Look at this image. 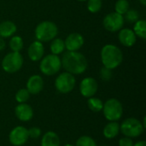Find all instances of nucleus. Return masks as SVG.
<instances>
[{
	"label": "nucleus",
	"instance_id": "1",
	"mask_svg": "<svg viewBox=\"0 0 146 146\" xmlns=\"http://www.w3.org/2000/svg\"><path fill=\"white\" fill-rule=\"evenodd\" d=\"M62 67L66 72L72 74H83L88 66L86 56L79 51H67L61 59Z\"/></svg>",
	"mask_w": 146,
	"mask_h": 146
},
{
	"label": "nucleus",
	"instance_id": "2",
	"mask_svg": "<svg viewBox=\"0 0 146 146\" xmlns=\"http://www.w3.org/2000/svg\"><path fill=\"white\" fill-rule=\"evenodd\" d=\"M101 61L104 67L113 70L122 62L123 53L116 45L106 44L101 50Z\"/></svg>",
	"mask_w": 146,
	"mask_h": 146
},
{
	"label": "nucleus",
	"instance_id": "3",
	"mask_svg": "<svg viewBox=\"0 0 146 146\" xmlns=\"http://www.w3.org/2000/svg\"><path fill=\"white\" fill-rule=\"evenodd\" d=\"M58 33V27L56 23L50 21L40 22L35 28V37L38 41L42 43L49 42L54 39Z\"/></svg>",
	"mask_w": 146,
	"mask_h": 146
},
{
	"label": "nucleus",
	"instance_id": "4",
	"mask_svg": "<svg viewBox=\"0 0 146 146\" xmlns=\"http://www.w3.org/2000/svg\"><path fill=\"white\" fill-rule=\"evenodd\" d=\"M145 127L142 125V122L134 117H130L124 120L121 124H120V132L125 136L131 139L138 138L145 131Z\"/></svg>",
	"mask_w": 146,
	"mask_h": 146
},
{
	"label": "nucleus",
	"instance_id": "5",
	"mask_svg": "<svg viewBox=\"0 0 146 146\" xmlns=\"http://www.w3.org/2000/svg\"><path fill=\"white\" fill-rule=\"evenodd\" d=\"M103 113L109 121H118L123 115V106L116 98H110L104 103Z\"/></svg>",
	"mask_w": 146,
	"mask_h": 146
},
{
	"label": "nucleus",
	"instance_id": "6",
	"mask_svg": "<svg viewBox=\"0 0 146 146\" xmlns=\"http://www.w3.org/2000/svg\"><path fill=\"white\" fill-rule=\"evenodd\" d=\"M62 68L61 58L53 54H49L40 60L39 69L46 76H51L57 74Z\"/></svg>",
	"mask_w": 146,
	"mask_h": 146
},
{
	"label": "nucleus",
	"instance_id": "7",
	"mask_svg": "<svg viewBox=\"0 0 146 146\" xmlns=\"http://www.w3.org/2000/svg\"><path fill=\"white\" fill-rule=\"evenodd\" d=\"M23 65V57L20 52H9L5 55L2 61L3 69L9 74L18 72Z\"/></svg>",
	"mask_w": 146,
	"mask_h": 146
},
{
	"label": "nucleus",
	"instance_id": "8",
	"mask_svg": "<svg viewBox=\"0 0 146 146\" xmlns=\"http://www.w3.org/2000/svg\"><path fill=\"white\" fill-rule=\"evenodd\" d=\"M76 84V80L74 74L63 72L60 74L55 80V87L57 92L62 94L71 92Z\"/></svg>",
	"mask_w": 146,
	"mask_h": 146
},
{
	"label": "nucleus",
	"instance_id": "9",
	"mask_svg": "<svg viewBox=\"0 0 146 146\" xmlns=\"http://www.w3.org/2000/svg\"><path fill=\"white\" fill-rule=\"evenodd\" d=\"M125 23L124 16L116 13V12H112L108 14L103 21V25L104 27L109 31V32H118L120 31Z\"/></svg>",
	"mask_w": 146,
	"mask_h": 146
},
{
	"label": "nucleus",
	"instance_id": "10",
	"mask_svg": "<svg viewBox=\"0 0 146 146\" xmlns=\"http://www.w3.org/2000/svg\"><path fill=\"white\" fill-rule=\"evenodd\" d=\"M28 139V130L22 126L14 127L9 134V140L14 146H22L27 142Z\"/></svg>",
	"mask_w": 146,
	"mask_h": 146
},
{
	"label": "nucleus",
	"instance_id": "11",
	"mask_svg": "<svg viewBox=\"0 0 146 146\" xmlns=\"http://www.w3.org/2000/svg\"><path fill=\"white\" fill-rule=\"evenodd\" d=\"M98 90V81L92 77H86L83 79L80 84V92L86 98L93 97Z\"/></svg>",
	"mask_w": 146,
	"mask_h": 146
},
{
	"label": "nucleus",
	"instance_id": "12",
	"mask_svg": "<svg viewBox=\"0 0 146 146\" xmlns=\"http://www.w3.org/2000/svg\"><path fill=\"white\" fill-rule=\"evenodd\" d=\"M85 40L83 36L79 33H70L65 39V49L68 51H78L84 44Z\"/></svg>",
	"mask_w": 146,
	"mask_h": 146
},
{
	"label": "nucleus",
	"instance_id": "13",
	"mask_svg": "<svg viewBox=\"0 0 146 146\" xmlns=\"http://www.w3.org/2000/svg\"><path fill=\"white\" fill-rule=\"evenodd\" d=\"M15 115L18 120L23 122L29 121L33 119V108L24 103V104H19L15 108Z\"/></svg>",
	"mask_w": 146,
	"mask_h": 146
},
{
	"label": "nucleus",
	"instance_id": "14",
	"mask_svg": "<svg viewBox=\"0 0 146 146\" xmlns=\"http://www.w3.org/2000/svg\"><path fill=\"white\" fill-rule=\"evenodd\" d=\"M44 54V47L42 42L33 41L27 49V55L31 61L38 62L40 61Z\"/></svg>",
	"mask_w": 146,
	"mask_h": 146
},
{
	"label": "nucleus",
	"instance_id": "15",
	"mask_svg": "<svg viewBox=\"0 0 146 146\" xmlns=\"http://www.w3.org/2000/svg\"><path fill=\"white\" fill-rule=\"evenodd\" d=\"M44 80L38 74L32 75L27 82V90L29 92L30 94L36 95L42 92L44 89Z\"/></svg>",
	"mask_w": 146,
	"mask_h": 146
},
{
	"label": "nucleus",
	"instance_id": "16",
	"mask_svg": "<svg viewBox=\"0 0 146 146\" xmlns=\"http://www.w3.org/2000/svg\"><path fill=\"white\" fill-rule=\"evenodd\" d=\"M120 43L125 47H132L137 41V36L135 35L133 29L121 28L118 34Z\"/></svg>",
	"mask_w": 146,
	"mask_h": 146
},
{
	"label": "nucleus",
	"instance_id": "17",
	"mask_svg": "<svg viewBox=\"0 0 146 146\" xmlns=\"http://www.w3.org/2000/svg\"><path fill=\"white\" fill-rule=\"evenodd\" d=\"M17 27L11 21H4L0 23V37L9 38L16 33Z\"/></svg>",
	"mask_w": 146,
	"mask_h": 146
},
{
	"label": "nucleus",
	"instance_id": "18",
	"mask_svg": "<svg viewBox=\"0 0 146 146\" xmlns=\"http://www.w3.org/2000/svg\"><path fill=\"white\" fill-rule=\"evenodd\" d=\"M60 138L56 133L53 131L46 132L41 139V146H60Z\"/></svg>",
	"mask_w": 146,
	"mask_h": 146
},
{
	"label": "nucleus",
	"instance_id": "19",
	"mask_svg": "<svg viewBox=\"0 0 146 146\" xmlns=\"http://www.w3.org/2000/svg\"><path fill=\"white\" fill-rule=\"evenodd\" d=\"M120 133V124L118 121H110L103 130L104 136L108 139H115Z\"/></svg>",
	"mask_w": 146,
	"mask_h": 146
},
{
	"label": "nucleus",
	"instance_id": "20",
	"mask_svg": "<svg viewBox=\"0 0 146 146\" xmlns=\"http://www.w3.org/2000/svg\"><path fill=\"white\" fill-rule=\"evenodd\" d=\"M50 50L51 54H53V55L58 56V55L63 53V51L65 50L64 40H62V38H55L50 42Z\"/></svg>",
	"mask_w": 146,
	"mask_h": 146
},
{
	"label": "nucleus",
	"instance_id": "21",
	"mask_svg": "<svg viewBox=\"0 0 146 146\" xmlns=\"http://www.w3.org/2000/svg\"><path fill=\"white\" fill-rule=\"evenodd\" d=\"M135 35L142 39H145L146 38V21L143 19H139L134 23L133 30Z\"/></svg>",
	"mask_w": 146,
	"mask_h": 146
},
{
	"label": "nucleus",
	"instance_id": "22",
	"mask_svg": "<svg viewBox=\"0 0 146 146\" xmlns=\"http://www.w3.org/2000/svg\"><path fill=\"white\" fill-rule=\"evenodd\" d=\"M87 106L92 111L95 113H98L103 110L104 102L98 98L92 97V98H89L87 100Z\"/></svg>",
	"mask_w": 146,
	"mask_h": 146
},
{
	"label": "nucleus",
	"instance_id": "23",
	"mask_svg": "<svg viewBox=\"0 0 146 146\" xmlns=\"http://www.w3.org/2000/svg\"><path fill=\"white\" fill-rule=\"evenodd\" d=\"M9 48L11 49L12 51H15V52H20L22 48H23V39L20 36H12L10 40H9Z\"/></svg>",
	"mask_w": 146,
	"mask_h": 146
},
{
	"label": "nucleus",
	"instance_id": "24",
	"mask_svg": "<svg viewBox=\"0 0 146 146\" xmlns=\"http://www.w3.org/2000/svg\"><path fill=\"white\" fill-rule=\"evenodd\" d=\"M129 7H130V4L127 0H117L115 4V12L121 15H124L127 12V10L129 9Z\"/></svg>",
	"mask_w": 146,
	"mask_h": 146
},
{
	"label": "nucleus",
	"instance_id": "25",
	"mask_svg": "<svg viewBox=\"0 0 146 146\" xmlns=\"http://www.w3.org/2000/svg\"><path fill=\"white\" fill-rule=\"evenodd\" d=\"M75 146H98V145L92 137L84 135L77 139Z\"/></svg>",
	"mask_w": 146,
	"mask_h": 146
},
{
	"label": "nucleus",
	"instance_id": "26",
	"mask_svg": "<svg viewBox=\"0 0 146 146\" xmlns=\"http://www.w3.org/2000/svg\"><path fill=\"white\" fill-rule=\"evenodd\" d=\"M30 93L27 90V88H22V89H20L16 94H15V100L17 103L19 104H24V103H27L30 98Z\"/></svg>",
	"mask_w": 146,
	"mask_h": 146
},
{
	"label": "nucleus",
	"instance_id": "27",
	"mask_svg": "<svg viewBox=\"0 0 146 146\" xmlns=\"http://www.w3.org/2000/svg\"><path fill=\"white\" fill-rule=\"evenodd\" d=\"M102 0H87V9L91 13H98L102 9Z\"/></svg>",
	"mask_w": 146,
	"mask_h": 146
},
{
	"label": "nucleus",
	"instance_id": "28",
	"mask_svg": "<svg viewBox=\"0 0 146 146\" xmlns=\"http://www.w3.org/2000/svg\"><path fill=\"white\" fill-rule=\"evenodd\" d=\"M124 20L132 24L135 23L137 21L139 20V14L136 9H128L127 12L125 14Z\"/></svg>",
	"mask_w": 146,
	"mask_h": 146
},
{
	"label": "nucleus",
	"instance_id": "29",
	"mask_svg": "<svg viewBox=\"0 0 146 146\" xmlns=\"http://www.w3.org/2000/svg\"><path fill=\"white\" fill-rule=\"evenodd\" d=\"M113 76L112 70L110 68H107L105 67H103L100 70V77L104 81H109Z\"/></svg>",
	"mask_w": 146,
	"mask_h": 146
},
{
	"label": "nucleus",
	"instance_id": "30",
	"mask_svg": "<svg viewBox=\"0 0 146 146\" xmlns=\"http://www.w3.org/2000/svg\"><path fill=\"white\" fill-rule=\"evenodd\" d=\"M28 130V135H29V138H32V139H38L41 136V130L40 128L37 127H31L30 129H27Z\"/></svg>",
	"mask_w": 146,
	"mask_h": 146
},
{
	"label": "nucleus",
	"instance_id": "31",
	"mask_svg": "<svg viewBox=\"0 0 146 146\" xmlns=\"http://www.w3.org/2000/svg\"><path fill=\"white\" fill-rule=\"evenodd\" d=\"M133 144L134 143L133 141V139L128 138V137L121 138L119 140V143H118L119 146H133Z\"/></svg>",
	"mask_w": 146,
	"mask_h": 146
},
{
	"label": "nucleus",
	"instance_id": "32",
	"mask_svg": "<svg viewBox=\"0 0 146 146\" xmlns=\"http://www.w3.org/2000/svg\"><path fill=\"white\" fill-rule=\"evenodd\" d=\"M5 46H6V43L4 41V38L0 37V51L3 50L5 49Z\"/></svg>",
	"mask_w": 146,
	"mask_h": 146
},
{
	"label": "nucleus",
	"instance_id": "33",
	"mask_svg": "<svg viewBox=\"0 0 146 146\" xmlns=\"http://www.w3.org/2000/svg\"><path fill=\"white\" fill-rule=\"evenodd\" d=\"M133 146H146V142L145 140L138 141L137 143L133 144Z\"/></svg>",
	"mask_w": 146,
	"mask_h": 146
},
{
	"label": "nucleus",
	"instance_id": "34",
	"mask_svg": "<svg viewBox=\"0 0 146 146\" xmlns=\"http://www.w3.org/2000/svg\"><path fill=\"white\" fill-rule=\"evenodd\" d=\"M139 1L141 3L142 5H144V6H145L146 5V0H139Z\"/></svg>",
	"mask_w": 146,
	"mask_h": 146
},
{
	"label": "nucleus",
	"instance_id": "35",
	"mask_svg": "<svg viewBox=\"0 0 146 146\" xmlns=\"http://www.w3.org/2000/svg\"><path fill=\"white\" fill-rule=\"evenodd\" d=\"M63 146H74V145H70V144H67V145H63Z\"/></svg>",
	"mask_w": 146,
	"mask_h": 146
},
{
	"label": "nucleus",
	"instance_id": "36",
	"mask_svg": "<svg viewBox=\"0 0 146 146\" xmlns=\"http://www.w3.org/2000/svg\"><path fill=\"white\" fill-rule=\"evenodd\" d=\"M77 1H80V2H85V1H87V0H77Z\"/></svg>",
	"mask_w": 146,
	"mask_h": 146
},
{
	"label": "nucleus",
	"instance_id": "37",
	"mask_svg": "<svg viewBox=\"0 0 146 146\" xmlns=\"http://www.w3.org/2000/svg\"><path fill=\"white\" fill-rule=\"evenodd\" d=\"M102 146H109V145H102Z\"/></svg>",
	"mask_w": 146,
	"mask_h": 146
}]
</instances>
